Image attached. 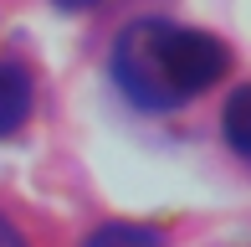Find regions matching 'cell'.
Segmentation results:
<instances>
[{
	"label": "cell",
	"mask_w": 251,
	"mask_h": 247,
	"mask_svg": "<svg viewBox=\"0 0 251 247\" xmlns=\"http://www.w3.org/2000/svg\"><path fill=\"white\" fill-rule=\"evenodd\" d=\"M82 247H164L154 227H133V221H108V227H98L93 237Z\"/></svg>",
	"instance_id": "277c9868"
},
{
	"label": "cell",
	"mask_w": 251,
	"mask_h": 247,
	"mask_svg": "<svg viewBox=\"0 0 251 247\" xmlns=\"http://www.w3.org/2000/svg\"><path fill=\"white\" fill-rule=\"evenodd\" d=\"M226 47L205 31H175L164 26L159 36V67H164V83L175 98H190V93H205L215 77L226 72Z\"/></svg>",
	"instance_id": "7a4b0ae2"
},
{
	"label": "cell",
	"mask_w": 251,
	"mask_h": 247,
	"mask_svg": "<svg viewBox=\"0 0 251 247\" xmlns=\"http://www.w3.org/2000/svg\"><path fill=\"white\" fill-rule=\"evenodd\" d=\"M31 114V72L16 62H0V139L16 134Z\"/></svg>",
	"instance_id": "3957f363"
},
{
	"label": "cell",
	"mask_w": 251,
	"mask_h": 247,
	"mask_svg": "<svg viewBox=\"0 0 251 247\" xmlns=\"http://www.w3.org/2000/svg\"><path fill=\"white\" fill-rule=\"evenodd\" d=\"M0 247H26V237H21V232L10 227L5 216H0Z\"/></svg>",
	"instance_id": "8992f818"
},
{
	"label": "cell",
	"mask_w": 251,
	"mask_h": 247,
	"mask_svg": "<svg viewBox=\"0 0 251 247\" xmlns=\"http://www.w3.org/2000/svg\"><path fill=\"white\" fill-rule=\"evenodd\" d=\"M62 10H87V5H98V0H56Z\"/></svg>",
	"instance_id": "52a82bcc"
},
{
	"label": "cell",
	"mask_w": 251,
	"mask_h": 247,
	"mask_svg": "<svg viewBox=\"0 0 251 247\" xmlns=\"http://www.w3.org/2000/svg\"><path fill=\"white\" fill-rule=\"evenodd\" d=\"M226 139L236 154L251 160V88H236L231 103H226Z\"/></svg>",
	"instance_id": "5b68a950"
},
{
	"label": "cell",
	"mask_w": 251,
	"mask_h": 247,
	"mask_svg": "<svg viewBox=\"0 0 251 247\" xmlns=\"http://www.w3.org/2000/svg\"><path fill=\"white\" fill-rule=\"evenodd\" d=\"M159 36H164V21H139L113 47V77L139 108H175L179 103L164 83V67H159Z\"/></svg>",
	"instance_id": "6da1fadb"
}]
</instances>
